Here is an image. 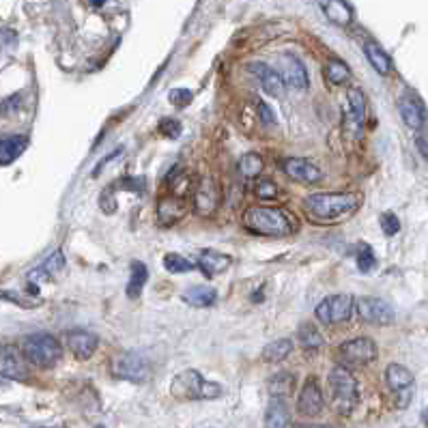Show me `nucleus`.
Wrapping results in <instances>:
<instances>
[{"label": "nucleus", "mask_w": 428, "mask_h": 428, "mask_svg": "<svg viewBox=\"0 0 428 428\" xmlns=\"http://www.w3.org/2000/svg\"><path fill=\"white\" fill-rule=\"evenodd\" d=\"M301 205H304L310 218L318 222H336L358 211V207L362 205V196L353 192H318L306 196Z\"/></svg>", "instance_id": "obj_1"}, {"label": "nucleus", "mask_w": 428, "mask_h": 428, "mask_svg": "<svg viewBox=\"0 0 428 428\" xmlns=\"http://www.w3.org/2000/svg\"><path fill=\"white\" fill-rule=\"evenodd\" d=\"M243 226L249 233L263 237H287L293 233L291 218L274 207H249L243 213Z\"/></svg>", "instance_id": "obj_2"}, {"label": "nucleus", "mask_w": 428, "mask_h": 428, "mask_svg": "<svg viewBox=\"0 0 428 428\" xmlns=\"http://www.w3.org/2000/svg\"><path fill=\"white\" fill-rule=\"evenodd\" d=\"M327 391L329 402L340 416H351L355 405H358V381L351 370L343 366H334L327 377Z\"/></svg>", "instance_id": "obj_3"}, {"label": "nucleus", "mask_w": 428, "mask_h": 428, "mask_svg": "<svg viewBox=\"0 0 428 428\" xmlns=\"http://www.w3.org/2000/svg\"><path fill=\"white\" fill-rule=\"evenodd\" d=\"M22 355L24 360L37 368H52L61 362L63 358V347L52 334L37 332L30 334L22 340Z\"/></svg>", "instance_id": "obj_4"}, {"label": "nucleus", "mask_w": 428, "mask_h": 428, "mask_svg": "<svg viewBox=\"0 0 428 428\" xmlns=\"http://www.w3.org/2000/svg\"><path fill=\"white\" fill-rule=\"evenodd\" d=\"M172 396L179 400H213L222 396V385L203 379L198 370H183L172 379Z\"/></svg>", "instance_id": "obj_5"}, {"label": "nucleus", "mask_w": 428, "mask_h": 428, "mask_svg": "<svg viewBox=\"0 0 428 428\" xmlns=\"http://www.w3.org/2000/svg\"><path fill=\"white\" fill-rule=\"evenodd\" d=\"M377 355H379V349L374 345V340H370L366 336L353 338V340H347L338 349V366H343L347 370L364 368L370 362L377 360Z\"/></svg>", "instance_id": "obj_6"}, {"label": "nucleus", "mask_w": 428, "mask_h": 428, "mask_svg": "<svg viewBox=\"0 0 428 428\" xmlns=\"http://www.w3.org/2000/svg\"><path fill=\"white\" fill-rule=\"evenodd\" d=\"M112 374L116 379L130 383H145L151 377V364L138 351H125L114 355L112 360Z\"/></svg>", "instance_id": "obj_7"}, {"label": "nucleus", "mask_w": 428, "mask_h": 428, "mask_svg": "<svg viewBox=\"0 0 428 428\" xmlns=\"http://www.w3.org/2000/svg\"><path fill=\"white\" fill-rule=\"evenodd\" d=\"M353 308H355V301L351 295H332L320 301L314 314L320 323L336 325V323H343V320H349L353 314Z\"/></svg>", "instance_id": "obj_8"}, {"label": "nucleus", "mask_w": 428, "mask_h": 428, "mask_svg": "<svg viewBox=\"0 0 428 428\" xmlns=\"http://www.w3.org/2000/svg\"><path fill=\"white\" fill-rule=\"evenodd\" d=\"M276 74L280 76L284 86H291L295 91H306L308 88V71L306 65L293 54H280L278 57V69Z\"/></svg>", "instance_id": "obj_9"}, {"label": "nucleus", "mask_w": 428, "mask_h": 428, "mask_svg": "<svg viewBox=\"0 0 428 428\" xmlns=\"http://www.w3.org/2000/svg\"><path fill=\"white\" fill-rule=\"evenodd\" d=\"M358 312L362 316V320L372 325H389L394 323V308H391L385 299L379 297H362L358 301Z\"/></svg>", "instance_id": "obj_10"}, {"label": "nucleus", "mask_w": 428, "mask_h": 428, "mask_svg": "<svg viewBox=\"0 0 428 428\" xmlns=\"http://www.w3.org/2000/svg\"><path fill=\"white\" fill-rule=\"evenodd\" d=\"M0 377L11 379V381H24L28 377L24 355L13 345L0 347Z\"/></svg>", "instance_id": "obj_11"}, {"label": "nucleus", "mask_w": 428, "mask_h": 428, "mask_svg": "<svg viewBox=\"0 0 428 428\" xmlns=\"http://www.w3.org/2000/svg\"><path fill=\"white\" fill-rule=\"evenodd\" d=\"M222 203V192H220V185L218 181L213 179V176H203L198 187L194 192V207L198 213L207 216V213H213L218 211Z\"/></svg>", "instance_id": "obj_12"}, {"label": "nucleus", "mask_w": 428, "mask_h": 428, "mask_svg": "<svg viewBox=\"0 0 428 428\" xmlns=\"http://www.w3.org/2000/svg\"><path fill=\"white\" fill-rule=\"evenodd\" d=\"M323 407H325L323 391H320L314 377H308L304 387H301V391H299L297 411L304 418H316V416H320V411H323Z\"/></svg>", "instance_id": "obj_13"}, {"label": "nucleus", "mask_w": 428, "mask_h": 428, "mask_svg": "<svg viewBox=\"0 0 428 428\" xmlns=\"http://www.w3.org/2000/svg\"><path fill=\"white\" fill-rule=\"evenodd\" d=\"M282 170L287 176H291L293 181H299V183H318L323 179V172H320L318 166H314L308 159H301V157H289L282 162Z\"/></svg>", "instance_id": "obj_14"}, {"label": "nucleus", "mask_w": 428, "mask_h": 428, "mask_svg": "<svg viewBox=\"0 0 428 428\" xmlns=\"http://www.w3.org/2000/svg\"><path fill=\"white\" fill-rule=\"evenodd\" d=\"M247 69L252 71V76L261 82L263 91L267 95H272V97H282L284 95V88L287 86L282 84L280 76L276 74V69H272L267 63H249Z\"/></svg>", "instance_id": "obj_15"}, {"label": "nucleus", "mask_w": 428, "mask_h": 428, "mask_svg": "<svg viewBox=\"0 0 428 428\" xmlns=\"http://www.w3.org/2000/svg\"><path fill=\"white\" fill-rule=\"evenodd\" d=\"M67 345H69L71 353H74L78 360H88V358H93V353L97 351L99 338L93 332L76 329V332L67 334Z\"/></svg>", "instance_id": "obj_16"}, {"label": "nucleus", "mask_w": 428, "mask_h": 428, "mask_svg": "<svg viewBox=\"0 0 428 428\" xmlns=\"http://www.w3.org/2000/svg\"><path fill=\"white\" fill-rule=\"evenodd\" d=\"M398 108H400V116H402L407 128H411V130H422L424 128L426 110H424V103L416 95H411V93L405 95L398 101Z\"/></svg>", "instance_id": "obj_17"}, {"label": "nucleus", "mask_w": 428, "mask_h": 428, "mask_svg": "<svg viewBox=\"0 0 428 428\" xmlns=\"http://www.w3.org/2000/svg\"><path fill=\"white\" fill-rule=\"evenodd\" d=\"M230 256L222 254V252H216V249H205V252H201L198 256V263H196V267L207 276V278H216L220 276L222 272H226L230 267Z\"/></svg>", "instance_id": "obj_18"}, {"label": "nucleus", "mask_w": 428, "mask_h": 428, "mask_svg": "<svg viewBox=\"0 0 428 428\" xmlns=\"http://www.w3.org/2000/svg\"><path fill=\"white\" fill-rule=\"evenodd\" d=\"M316 5L336 26H349L353 22V11L345 0H316Z\"/></svg>", "instance_id": "obj_19"}, {"label": "nucleus", "mask_w": 428, "mask_h": 428, "mask_svg": "<svg viewBox=\"0 0 428 428\" xmlns=\"http://www.w3.org/2000/svg\"><path fill=\"white\" fill-rule=\"evenodd\" d=\"M385 383L389 385V389L398 391V394L400 391H411L416 383V374L402 364H389L385 368Z\"/></svg>", "instance_id": "obj_20"}, {"label": "nucleus", "mask_w": 428, "mask_h": 428, "mask_svg": "<svg viewBox=\"0 0 428 428\" xmlns=\"http://www.w3.org/2000/svg\"><path fill=\"white\" fill-rule=\"evenodd\" d=\"M265 428H291V411L284 398H272L267 405Z\"/></svg>", "instance_id": "obj_21"}, {"label": "nucleus", "mask_w": 428, "mask_h": 428, "mask_svg": "<svg viewBox=\"0 0 428 428\" xmlns=\"http://www.w3.org/2000/svg\"><path fill=\"white\" fill-rule=\"evenodd\" d=\"M28 147V138L26 136H5L0 138V166H9L13 164L17 157H20Z\"/></svg>", "instance_id": "obj_22"}, {"label": "nucleus", "mask_w": 428, "mask_h": 428, "mask_svg": "<svg viewBox=\"0 0 428 428\" xmlns=\"http://www.w3.org/2000/svg\"><path fill=\"white\" fill-rule=\"evenodd\" d=\"M183 301L190 304L192 308H209L218 301V293L216 289L207 287V284H198V287H192L187 291H183Z\"/></svg>", "instance_id": "obj_23"}, {"label": "nucleus", "mask_w": 428, "mask_h": 428, "mask_svg": "<svg viewBox=\"0 0 428 428\" xmlns=\"http://www.w3.org/2000/svg\"><path fill=\"white\" fill-rule=\"evenodd\" d=\"M149 280V269L145 263L140 261H134L130 265V282H128V289H125V293H128L130 299H138L142 295V289H145V284Z\"/></svg>", "instance_id": "obj_24"}, {"label": "nucleus", "mask_w": 428, "mask_h": 428, "mask_svg": "<svg viewBox=\"0 0 428 428\" xmlns=\"http://www.w3.org/2000/svg\"><path fill=\"white\" fill-rule=\"evenodd\" d=\"M291 353H293V340H289V338H280V340H274L263 349L261 358L267 364H280L287 360Z\"/></svg>", "instance_id": "obj_25"}, {"label": "nucleus", "mask_w": 428, "mask_h": 428, "mask_svg": "<svg viewBox=\"0 0 428 428\" xmlns=\"http://www.w3.org/2000/svg\"><path fill=\"white\" fill-rule=\"evenodd\" d=\"M364 52H366V57L370 61V65L374 67V71L381 76H387L389 74V69H391V61L389 57L385 54V52L381 50V45H377L374 41H366L364 43Z\"/></svg>", "instance_id": "obj_26"}, {"label": "nucleus", "mask_w": 428, "mask_h": 428, "mask_svg": "<svg viewBox=\"0 0 428 428\" xmlns=\"http://www.w3.org/2000/svg\"><path fill=\"white\" fill-rule=\"evenodd\" d=\"M63 265H65L63 252H61V249H57V252L52 254L45 263H41V265L37 267V269L28 274V280H30V282H37V280H41V278H54V274L63 269Z\"/></svg>", "instance_id": "obj_27"}, {"label": "nucleus", "mask_w": 428, "mask_h": 428, "mask_svg": "<svg viewBox=\"0 0 428 428\" xmlns=\"http://www.w3.org/2000/svg\"><path fill=\"white\" fill-rule=\"evenodd\" d=\"M293 383H295V377L291 372H278L269 379V394L272 398H284L289 396L293 391Z\"/></svg>", "instance_id": "obj_28"}, {"label": "nucleus", "mask_w": 428, "mask_h": 428, "mask_svg": "<svg viewBox=\"0 0 428 428\" xmlns=\"http://www.w3.org/2000/svg\"><path fill=\"white\" fill-rule=\"evenodd\" d=\"M263 170V157L258 153H245L239 159V172L243 179H254Z\"/></svg>", "instance_id": "obj_29"}, {"label": "nucleus", "mask_w": 428, "mask_h": 428, "mask_svg": "<svg viewBox=\"0 0 428 428\" xmlns=\"http://www.w3.org/2000/svg\"><path fill=\"white\" fill-rule=\"evenodd\" d=\"M347 97H349V105H351V112H353V119H355V123H364V119H366V97H364V93L360 91V88H349V93H347Z\"/></svg>", "instance_id": "obj_30"}, {"label": "nucleus", "mask_w": 428, "mask_h": 428, "mask_svg": "<svg viewBox=\"0 0 428 428\" xmlns=\"http://www.w3.org/2000/svg\"><path fill=\"white\" fill-rule=\"evenodd\" d=\"M164 267H166V272H170V274H187V272H194L196 269V263L187 261L181 254L168 252L164 256Z\"/></svg>", "instance_id": "obj_31"}, {"label": "nucleus", "mask_w": 428, "mask_h": 428, "mask_svg": "<svg viewBox=\"0 0 428 428\" xmlns=\"http://www.w3.org/2000/svg\"><path fill=\"white\" fill-rule=\"evenodd\" d=\"M325 76L332 84H345L351 76V71H349V65L343 63V61H338V59H332L325 67Z\"/></svg>", "instance_id": "obj_32"}, {"label": "nucleus", "mask_w": 428, "mask_h": 428, "mask_svg": "<svg viewBox=\"0 0 428 428\" xmlns=\"http://www.w3.org/2000/svg\"><path fill=\"white\" fill-rule=\"evenodd\" d=\"M299 343L306 349H318L323 345V336L318 334V329L312 323H301L299 325Z\"/></svg>", "instance_id": "obj_33"}, {"label": "nucleus", "mask_w": 428, "mask_h": 428, "mask_svg": "<svg viewBox=\"0 0 428 428\" xmlns=\"http://www.w3.org/2000/svg\"><path fill=\"white\" fill-rule=\"evenodd\" d=\"M355 261H358V269L362 272V274H368V272H372L374 269V252H372V247L368 245V243H360V247H358V254H355Z\"/></svg>", "instance_id": "obj_34"}, {"label": "nucleus", "mask_w": 428, "mask_h": 428, "mask_svg": "<svg viewBox=\"0 0 428 428\" xmlns=\"http://www.w3.org/2000/svg\"><path fill=\"white\" fill-rule=\"evenodd\" d=\"M254 194L258 196V198H263V201H272V198H276V196L280 194V187L274 181H269V179H261L254 185Z\"/></svg>", "instance_id": "obj_35"}, {"label": "nucleus", "mask_w": 428, "mask_h": 428, "mask_svg": "<svg viewBox=\"0 0 428 428\" xmlns=\"http://www.w3.org/2000/svg\"><path fill=\"white\" fill-rule=\"evenodd\" d=\"M159 134L174 140L181 136V123L174 121V119H162L159 121Z\"/></svg>", "instance_id": "obj_36"}, {"label": "nucleus", "mask_w": 428, "mask_h": 428, "mask_svg": "<svg viewBox=\"0 0 428 428\" xmlns=\"http://www.w3.org/2000/svg\"><path fill=\"white\" fill-rule=\"evenodd\" d=\"M381 228H383V233L387 235V237H394L398 230H400V220H398V216H394V213L391 211H387V213H383L381 216Z\"/></svg>", "instance_id": "obj_37"}, {"label": "nucleus", "mask_w": 428, "mask_h": 428, "mask_svg": "<svg viewBox=\"0 0 428 428\" xmlns=\"http://www.w3.org/2000/svg\"><path fill=\"white\" fill-rule=\"evenodd\" d=\"M192 91H187V88H174V91L168 93V101L174 103L176 108H185V105L192 101Z\"/></svg>", "instance_id": "obj_38"}, {"label": "nucleus", "mask_w": 428, "mask_h": 428, "mask_svg": "<svg viewBox=\"0 0 428 428\" xmlns=\"http://www.w3.org/2000/svg\"><path fill=\"white\" fill-rule=\"evenodd\" d=\"M256 112H258V116H261L263 123H267V125H274V123H276V116H274L272 108H269V105H267V103L256 101Z\"/></svg>", "instance_id": "obj_39"}, {"label": "nucleus", "mask_w": 428, "mask_h": 428, "mask_svg": "<svg viewBox=\"0 0 428 428\" xmlns=\"http://www.w3.org/2000/svg\"><path fill=\"white\" fill-rule=\"evenodd\" d=\"M416 145H418V149H420V155L426 159V157H428V153H426V138H424V136L416 138Z\"/></svg>", "instance_id": "obj_40"}, {"label": "nucleus", "mask_w": 428, "mask_h": 428, "mask_svg": "<svg viewBox=\"0 0 428 428\" xmlns=\"http://www.w3.org/2000/svg\"><path fill=\"white\" fill-rule=\"evenodd\" d=\"M88 3H91L93 7H101V5H105V0H88Z\"/></svg>", "instance_id": "obj_41"}, {"label": "nucleus", "mask_w": 428, "mask_h": 428, "mask_svg": "<svg viewBox=\"0 0 428 428\" xmlns=\"http://www.w3.org/2000/svg\"><path fill=\"white\" fill-rule=\"evenodd\" d=\"M32 428H63V426H32Z\"/></svg>", "instance_id": "obj_42"}, {"label": "nucleus", "mask_w": 428, "mask_h": 428, "mask_svg": "<svg viewBox=\"0 0 428 428\" xmlns=\"http://www.w3.org/2000/svg\"><path fill=\"white\" fill-rule=\"evenodd\" d=\"M312 428H332V426H312Z\"/></svg>", "instance_id": "obj_43"}, {"label": "nucleus", "mask_w": 428, "mask_h": 428, "mask_svg": "<svg viewBox=\"0 0 428 428\" xmlns=\"http://www.w3.org/2000/svg\"><path fill=\"white\" fill-rule=\"evenodd\" d=\"M95 428H105V426H95Z\"/></svg>", "instance_id": "obj_44"}]
</instances>
